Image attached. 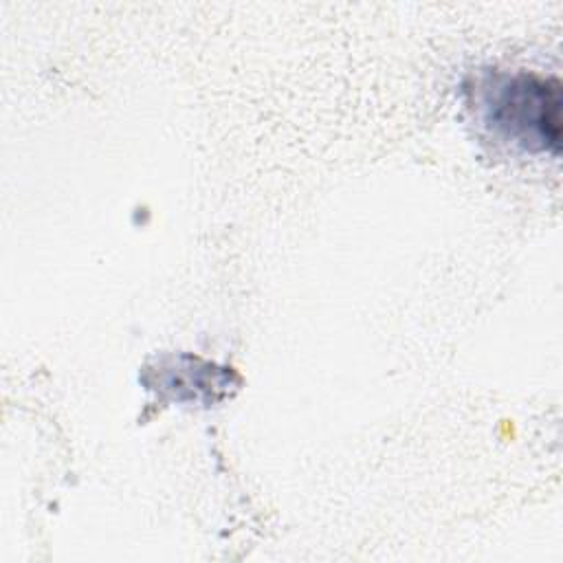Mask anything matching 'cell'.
Wrapping results in <instances>:
<instances>
[{"label": "cell", "instance_id": "1", "mask_svg": "<svg viewBox=\"0 0 563 563\" xmlns=\"http://www.w3.org/2000/svg\"><path fill=\"white\" fill-rule=\"evenodd\" d=\"M482 119L526 150L559 154L561 84L532 73H493L477 81Z\"/></svg>", "mask_w": 563, "mask_h": 563}]
</instances>
